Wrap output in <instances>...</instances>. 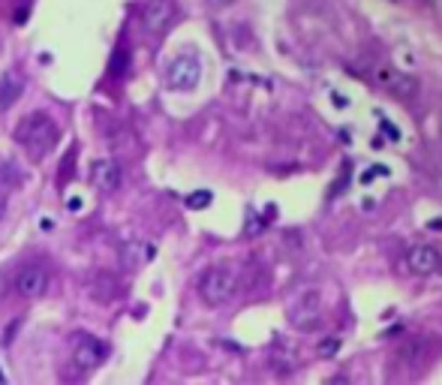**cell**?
Here are the masks:
<instances>
[{"instance_id": "obj_1", "label": "cell", "mask_w": 442, "mask_h": 385, "mask_svg": "<svg viewBox=\"0 0 442 385\" xmlns=\"http://www.w3.org/2000/svg\"><path fill=\"white\" fill-rule=\"evenodd\" d=\"M58 139H61V127L49 111H33L16 127V142L30 160H42L58 145Z\"/></svg>"}, {"instance_id": "obj_2", "label": "cell", "mask_w": 442, "mask_h": 385, "mask_svg": "<svg viewBox=\"0 0 442 385\" xmlns=\"http://www.w3.org/2000/svg\"><path fill=\"white\" fill-rule=\"evenodd\" d=\"M238 292V271L232 265H214L199 277V298L208 307H223Z\"/></svg>"}, {"instance_id": "obj_3", "label": "cell", "mask_w": 442, "mask_h": 385, "mask_svg": "<svg viewBox=\"0 0 442 385\" xmlns=\"http://www.w3.org/2000/svg\"><path fill=\"white\" fill-rule=\"evenodd\" d=\"M289 322L301 331H310L322 322V295L319 289H304L298 298L289 304Z\"/></svg>"}, {"instance_id": "obj_4", "label": "cell", "mask_w": 442, "mask_h": 385, "mask_svg": "<svg viewBox=\"0 0 442 385\" xmlns=\"http://www.w3.org/2000/svg\"><path fill=\"white\" fill-rule=\"evenodd\" d=\"M49 286H51V271H49V265H42V262H30V265H25L16 274V292L25 301L42 298L45 292H49Z\"/></svg>"}, {"instance_id": "obj_5", "label": "cell", "mask_w": 442, "mask_h": 385, "mask_svg": "<svg viewBox=\"0 0 442 385\" xmlns=\"http://www.w3.org/2000/svg\"><path fill=\"white\" fill-rule=\"evenodd\" d=\"M202 78V63L192 54H178L175 61L166 66V85L172 90H192Z\"/></svg>"}, {"instance_id": "obj_6", "label": "cell", "mask_w": 442, "mask_h": 385, "mask_svg": "<svg viewBox=\"0 0 442 385\" xmlns=\"http://www.w3.org/2000/svg\"><path fill=\"white\" fill-rule=\"evenodd\" d=\"M175 21V0H147L142 9V28L147 37L160 39Z\"/></svg>"}, {"instance_id": "obj_7", "label": "cell", "mask_w": 442, "mask_h": 385, "mask_svg": "<svg viewBox=\"0 0 442 385\" xmlns=\"http://www.w3.org/2000/svg\"><path fill=\"white\" fill-rule=\"evenodd\" d=\"M106 355V349L103 343L97 341V337H90V334H75V341H73V367L78 377H85V373H90L94 367H99V361H103Z\"/></svg>"}, {"instance_id": "obj_8", "label": "cell", "mask_w": 442, "mask_h": 385, "mask_svg": "<svg viewBox=\"0 0 442 385\" xmlns=\"http://www.w3.org/2000/svg\"><path fill=\"white\" fill-rule=\"evenodd\" d=\"M406 265H410L412 274H436V271L442 268V256L436 247H430V244H412L410 247V253H406Z\"/></svg>"}, {"instance_id": "obj_9", "label": "cell", "mask_w": 442, "mask_h": 385, "mask_svg": "<svg viewBox=\"0 0 442 385\" xmlns=\"http://www.w3.org/2000/svg\"><path fill=\"white\" fill-rule=\"evenodd\" d=\"M90 181H94V187L99 192H115L121 187V166L115 160H97Z\"/></svg>"}, {"instance_id": "obj_10", "label": "cell", "mask_w": 442, "mask_h": 385, "mask_svg": "<svg viewBox=\"0 0 442 385\" xmlns=\"http://www.w3.org/2000/svg\"><path fill=\"white\" fill-rule=\"evenodd\" d=\"M25 97V75L18 70H6L0 75V109H13Z\"/></svg>"}, {"instance_id": "obj_11", "label": "cell", "mask_w": 442, "mask_h": 385, "mask_svg": "<svg viewBox=\"0 0 442 385\" xmlns=\"http://www.w3.org/2000/svg\"><path fill=\"white\" fill-rule=\"evenodd\" d=\"M151 256H154V247L145 244V241H135V238L121 247V262L127 265V268H142Z\"/></svg>"}, {"instance_id": "obj_12", "label": "cell", "mask_w": 442, "mask_h": 385, "mask_svg": "<svg viewBox=\"0 0 442 385\" xmlns=\"http://www.w3.org/2000/svg\"><path fill=\"white\" fill-rule=\"evenodd\" d=\"M208 202H211V192H205V190H202L199 196H190V202H187V205H190V208H205Z\"/></svg>"}, {"instance_id": "obj_13", "label": "cell", "mask_w": 442, "mask_h": 385, "mask_svg": "<svg viewBox=\"0 0 442 385\" xmlns=\"http://www.w3.org/2000/svg\"><path fill=\"white\" fill-rule=\"evenodd\" d=\"M337 341H325V343H319V355H334L337 353Z\"/></svg>"}, {"instance_id": "obj_14", "label": "cell", "mask_w": 442, "mask_h": 385, "mask_svg": "<svg viewBox=\"0 0 442 385\" xmlns=\"http://www.w3.org/2000/svg\"><path fill=\"white\" fill-rule=\"evenodd\" d=\"M208 4H211V6H229L232 0H208Z\"/></svg>"}, {"instance_id": "obj_15", "label": "cell", "mask_w": 442, "mask_h": 385, "mask_svg": "<svg viewBox=\"0 0 442 385\" xmlns=\"http://www.w3.org/2000/svg\"><path fill=\"white\" fill-rule=\"evenodd\" d=\"M0 382H4V373H0Z\"/></svg>"}]
</instances>
